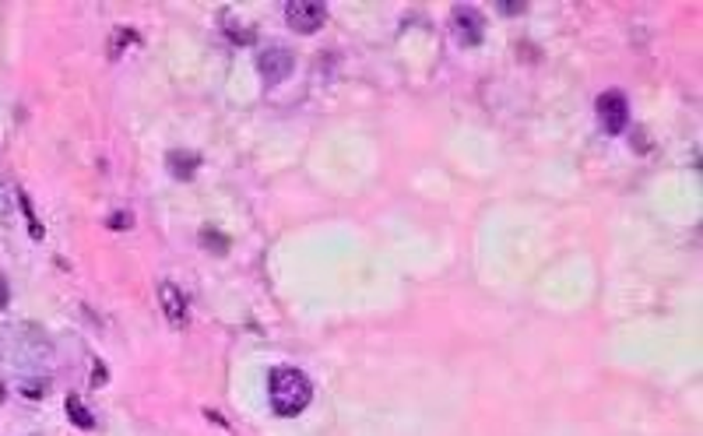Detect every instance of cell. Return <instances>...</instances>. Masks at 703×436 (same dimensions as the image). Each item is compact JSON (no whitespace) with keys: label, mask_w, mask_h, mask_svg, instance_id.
Returning a JSON list of instances; mask_svg holds the SVG:
<instances>
[{"label":"cell","mask_w":703,"mask_h":436,"mask_svg":"<svg viewBox=\"0 0 703 436\" xmlns=\"http://www.w3.org/2000/svg\"><path fill=\"white\" fill-rule=\"evenodd\" d=\"M0 310H7V279H4V271H0Z\"/></svg>","instance_id":"obj_14"},{"label":"cell","mask_w":703,"mask_h":436,"mask_svg":"<svg viewBox=\"0 0 703 436\" xmlns=\"http://www.w3.org/2000/svg\"><path fill=\"white\" fill-rule=\"evenodd\" d=\"M0 356L4 363L18 373H39L53 363V349L46 342L43 331H36L32 324H18V327H7L0 335Z\"/></svg>","instance_id":"obj_1"},{"label":"cell","mask_w":703,"mask_h":436,"mask_svg":"<svg viewBox=\"0 0 703 436\" xmlns=\"http://www.w3.org/2000/svg\"><path fill=\"white\" fill-rule=\"evenodd\" d=\"M201 243H205L208 250H214L218 257H222V254H229V239H225L222 232H214V229H205V232H201Z\"/></svg>","instance_id":"obj_11"},{"label":"cell","mask_w":703,"mask_h":436,"mask_svg":"<svg viewBox=\"0 0 703 436\" xmlns=\"http://www.w3.org/2000/svg\"><path fill=\"white\" fill-rule=\"evenodd\" d=\"M68 416L77 430H92V426H95V416H92V412L81 405V398H74V394L68 398Z\"/></svg>","instance_id":"obj_9"},{"label":"cell","mask_w":703,"mask_h":436,"mask_svg":"<svg viewBox=\"0 0 703 436\" xmlns=\"http://www.w3.org/2000/svg\"><path fill=\"white\" fill-rule=\"evenodd\" d=\"M268 398H271V408L285 416V419H292V416H299L306 405H310V398H313V384H310V376L303 373V369H295V366H275L271 369V384H268Z\"/></svg>","instance_id":"obj_2"},{"label":"cell","mask_w":703,"mask_h":436,"mask_svg":"<svg viewBox=\"0 0 703 436\" xmlns=\"http://www.w3.org/2000/svg\"><path fill=\"white\" fill-rule=\"evenodd\" d=\"M166 166H169V173L176 176V180H190L194 173H198V166H201V155L198 151H169V158H166Z\"/></svg>","instance_id":"obj_8"},{"label":"cell","mask_w":703,"mask_h":436,"mask_svg":"<svg viewBox=\"0 0 703 436\" xmlns=\"http://www.w3.org/2000/svg\"><path fill=\"white\" fill-rule=\"evenodd\" d=\"M158 303H162L166 320H169L173 327H183V324H187V299H183L180 286H173V282H158Z\"/></svg>","instance_id":"obj_7"},{"label":"cell","mask_w":703,"mask_h":436,"mask_svg":"<svg viewBox=\"0 0 703 436\" xmlns=\"http://www.w3.org/2000/svg\"><path fill=\"white\" fill-rule=\"evenodd\" d=\"M292 53L285 50V46H268L264 53H261V61H257V68L264 74V81L268 85H281L288 74H292Z\"/></svg>","instance_id":"obj_6"},{"label":"cell","mask_w":703,"mask_h":436,"mask_svg":"<svg viewBox=\"0 0 703 436\" xmlns=\"http://www.w3.org/2000/svg\"><path fill=\"white\" fill-rule=\"evenodd\" d=\"M598 120L605 127V134H623L630 124V102L623 92H605L598 95Z\"/></svg>","instance_id":"obj_5"},{"label":"cell","mask_w":703,"mask_h":436,"mask_svg":"<svg viewBox=\"0 0 703 436\" xmlns=\"http://www.w3.org/2000/svg\"><path fill=\"white\" fill-rule=\"evenodd\" d=\"M450 32H454V43L457 46H465V50L479 46L486 39V18H482V11L468 7V4H457L450 11Z\"/></svg>","instance_id":"obj_3"},{"label":"cell","mask_w":703,"mask_h":436,"mask_svg":"<svg viewBox=\"0 0 703 436\" xmlns=\"http://www.w3.org/2000/svg\"><path fill=\"white\" fill-rule=\"evenodd\" d=\"M7 212H11V194L7 187H0V222H7Z\"/></svg>","instance_id":"obj_13"},{"label":"cell","mask_w":703,"mask_h":436,"mask_svg":"<svg viewBox=\"0 0 703 436\" xmlns=\"http://www.w3.org/2000/svg\"><path fill=\"white\" fill-rule=\"evenodd\" d=\"M205 416H208V419H211V423H214V426H225V419H222V416H218V412H211V408H208V412H205Z\"/></svg>","instance_id":"obj_16"},{"label":"cell","mask_w":703,"mask_h":436,"mask_svg":"<svg viewBox=\"0 0 703 436\" xmlns=\"http://www.w3.org/2000/svg\"><path fill=\"white\" fill-rule=\"evenodd\" d=\"M18 205H21V212H25L28 232H32L36 239H43V225H39V218H36V212H32V201H28V194H18Z\"/></svg>","instance_id":"obj_10"},{"label":"cell","mask_w":703,"mask_h":436,"mask_svg":"<svg viewBox=\"0 0 703 436\" xmlns=\"http://www.w3.org/2000/svg\"><path fill=\"white\" fill-rule=\"evenodd\" d=\"M285 21L299 36H313L327 21V7L320 0H288L285 4Z\"/></svg>","instance_id":"obj_4"},{"label":"cell","mask_w":703,"mask_h":436,"mask_svg":"<svg viewBox=\"0 0 703 436\" xmlns=\"http://www.w3.org/2000/svg\"><path fill=\"white\" fill-rule=\"evenodd\" d=\"M92 384H106V369H102V363H99V369L92 373Z\"/></svg>","instance_id":"obj_15"},{"label":"cell","mask_w":703,"mask_h":436,"mask_svg":"<svg viewBox=\"0 0 703 436\" xmlns=\"http://www.w3.org/2000/svg\"><path fill=\"white\" fill-rule=\"evenodd\" d=\"M131 222H134V218H131V215H124V212H117V215L109 218V229H131Z\"/></svg>","instance_id":"obj_12"}]
</instances>
